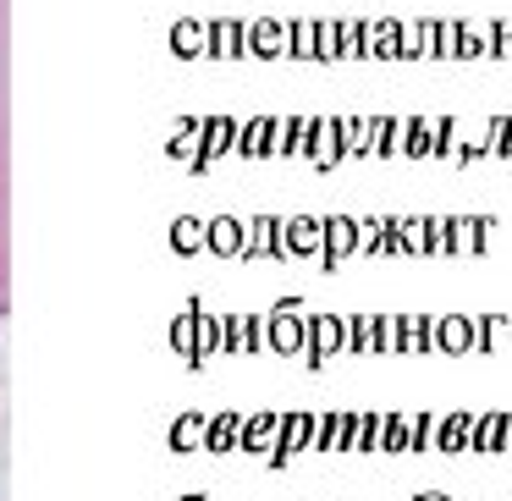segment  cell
<instances>
[{"label": "cell", "instance_id": "obj_8", "mask_svg": "<svg viewBox=\"0 0 512 501\" xmlns=\"http://www.w3.org/2000/svg\"><path fill=\"white\" fill-rule=\"evenodd\" d=\"M402 155H435V122H402Z\"/></svg>", "mask_w": 512, "mask_h": 501}, {"label": "cell", "instance_id": "obj_5", "mask_svg": "<svg viewBox=\"0 0 512 501\" xmlns=\"http://www.w3.org/2000/svg\"><path fill=\"white\" fill-rule=\"evenodd\" d=\"M507 419L512 413H501V408L474 413V452H507Z\"/></svg>", "mask_w": 512, "mask_h": 501}, {"label": "cell", "instance_id": "obj_4", "mask_svg": "<svg viewBox=\"0 0 512 501\" xmlns=\"http://www.w3.org/2000/svg\"><path fill=\"white\" fill-rule=\"evenodd\" d=\"M435 347H441L446 358L474 353V314H441V320H435Z\"/></svg>", "mask_w": 512, "mask_h": 501}, {"label": "cell", "instance_id": "obj_3", "mask_svg": "<svg viewBox=\"0 0 512 501\" xmlns=\"http://www.w3.org/2000/svg\"><path fill=\"white\" fill-rule=\"evenodd\" d=\"M435 446H441L446 457H463V452H474V413H468V408H457V413H441V419H435Z\"/></svg>", "mask_w": 512, "mask_h": 501}, {"label": "cell", "instance_id": "obj_2", "mask_svg": "<svg viewBox=\"0 0 512 501\" xmlns=\"http://www.w3.org/2000/svg\"><path fill=\"white\" fill-rule=\"evenodd\" d=\"M496 221L490 215H446V259L452 254H485Z\"/></svg>", "mask_w": 512, "mask_h": 501}, {"label": "cell", "instance_id": "obj_16", "mask_svg": "<svg viewBox=\"0 0 512 501\" xmlns=\"http://www.w3.org/2000/svg\"><path fill=\"white\" fill-rule=\"evenodd\" d=\"M331 243H336V248H353V226H347V221H336V232H331Z\"/></svg>", "mask_w": 512, "mask_h": 501}, {"label": "cell", "instance_id": "obj_15", "mask_svg": "<svg viewBox=\"0 0 512 501\" xmlns=\"http://www.w3.org/2000/svg\"><path fill=\"white\" fill-rule=\"evenodd\" d=\"M479 56H485V28L463 23V50H457V61H479Z\"/></svg>", "mask_w": 512, "mask_h": 501}, {"label": "cell", "instance_id": "obj_10", "mask_svg": "<svg viewBox=\"0 0 512 501\" xmlns=\"http://www.w3.org/2000/svg\"><path fill=\"white\" fill-rule=\"evenodd\" d=\"M485 56L512 61V17H496V23H485Z\"/></svg>", "mask_w": 512, "mask_h": 501}, {"label": "cell", "instance_id": "obj_1", "mask_svg": "<svg viewBox=\"0 0 512 501\" xmlns=\"http://www.w3.org/2000/svg\"><path fill=\"white\" fill-rule=\"evenodd\" d=\"M12 303V188H6V0H0V314Z\"/></svg>", "mask_w": 512, "mask_h": 501}, {"label": "cell", "instance_id": "obj_9", "mask_svg": "<svg viewBox=\"0 0 512 501\" xmlns=\"http://www.w3.org/2000/svg\"><path fill=\"white\" fill-rule=\"evenodd\" d=\"M397 325H402L397 347H408V353H430L435 347V320H397Z\"/></svg>", "mask_w": 512, "mask_h": 501}, {"label": "cell", "instance_id": "obj_11", "mask_svg": "<svg viewBox=\"0 0 512 501\" xmlns=\"http://www.w3.org/2000/svg\"><path fill=\"white\" fill-rule=\"evenodd\" d=\"M485 133H490V160H512V116H490Z\"/></svg>", "mask_w": 512, "mask_h": 501}, {"label": "cell", "instance_id": "obj_12", "mask_svg": "<svg viewBox=\"0 0 512 501\" xmlns=\"http://www.w3.org/2000/svg\"><path fill=\"white\" fill-rule=\"evenodd\" d=\"M435 419H441V413H413L408 419V446L413 452H424V446L435 441Z\"/></svg>", "mask_w": 512, "mask_h": 501}, {"label": "cell", "instance_id": "obj_7", "mask_svg": "<svg viewBox=\"0 0 512 501\" xmlns=\"http://www.w3.org/2000/svg\"><path fill=\"white\" fill-rule=\"evenodd\" d=\"M435 34H441V23H408L397 56H435Z\"/></svg>", "mask_w": 512, "mask_h": 501}, {"label": "cell", "instance_id": "obj_6", "mask_svg": "<svg viewBox=\"0 0 512 501\" xmlns=\"http://www.w3.org/2000/svg\"><path fill=\"white\" fill-rule=\"evenodd\" d=\"M501 336H512V314H474V353H496V347H507Z\"/></svg>", "mask_w": 512, "mask_h": 501}, {"label": "cell", "instance_id": "obj_13", "mask_svg": "<svg viewBox=\"0 0 512 501\" xmlns=\"http://www.w3.org/2000/svg\"><path fill=\"white\" fill-rule=\"evenodd\" d=\"M457 50H463V23H441V34H435V56H446V61H457Z\"/></svg>", "mask_w": 512, "mask_h": 501}, {"label": "cell", "instance_id": "obj_14", "mask_svg": "<svg viewBox=\"0 0 512 501\" xmlns=\"http://www.w3.org/2000/svg\"><path fill=\"white\" fill-rule=\"evenodd\" d=\"M369 45H375V56H397V45H402V28H397V23H380V28H369Z\"/></svg>", "mask_w": 512, "mask_h": 501}]
</instances>
